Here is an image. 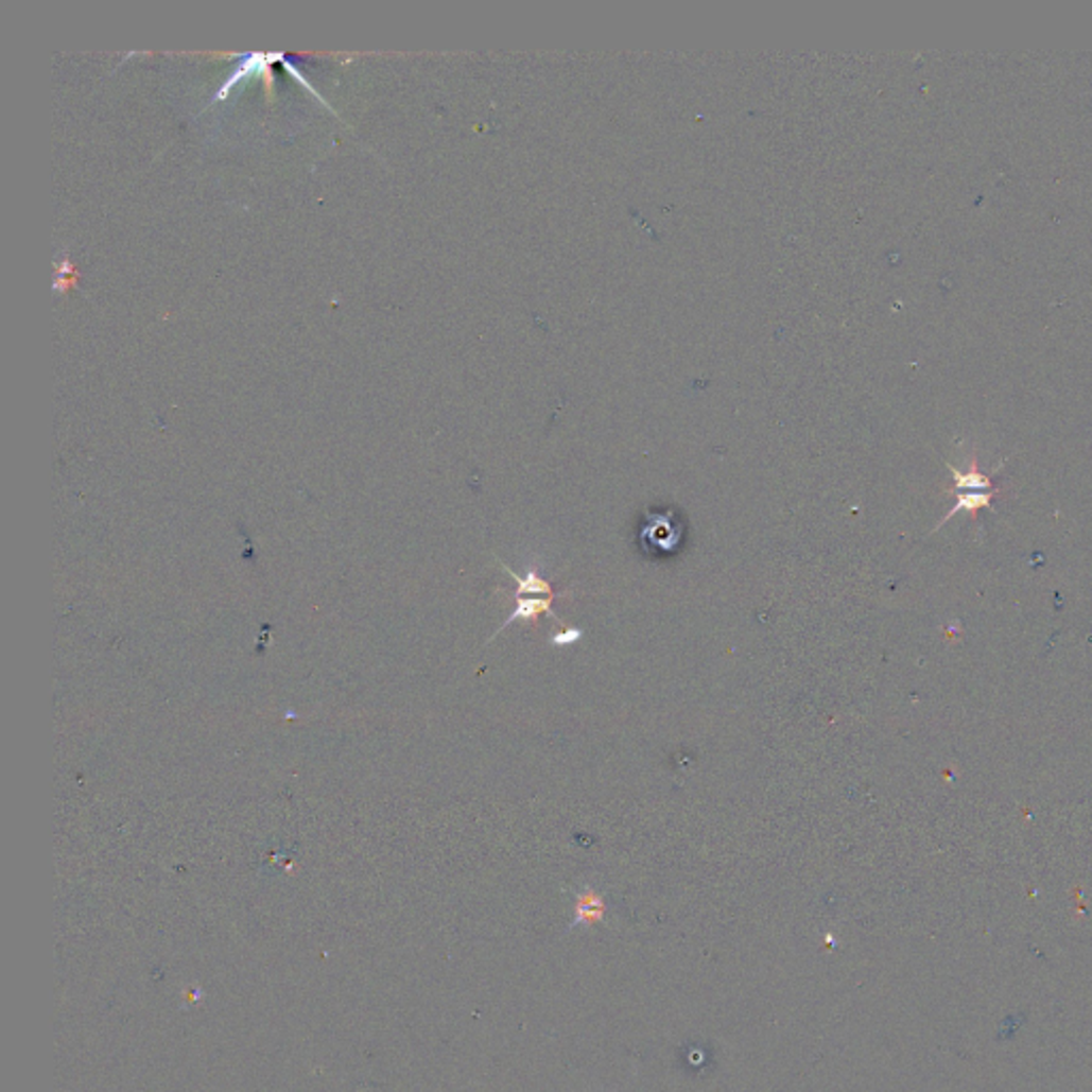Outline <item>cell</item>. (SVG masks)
Returning <instances> with one entry per match:
<instances>
[{"mask_svg": "<svg viewBox=\"0 0 1092 1092\" xmlns=\"http://www.w3.org/2000/svg\"><path fill=\"white\" fill-rule=\"evenodd\" d=\"M506 568V572L517 580V595H525V593H547V595H555L553 593V585L540 574V570H536L534 566H530L523 574L510 570L506 564H502Z\"/></svg>", "mask_w": 1092, "mask_h": 1092, "instance_id": "277c9868", "label": "cell"}, {"mask_svg": "<svg viewBox=\"0 0 1092 1092\" xmlns=\"http://www.w3.org/2000/svg\"><path fill=\"white\" fill-rule=\"evenodd\" d=\"M583 634H585V631H583L580 627H570V629H568V631H564V634H553V636H551V640H549V644H553V646H568V644H576V642L583 638Z\"/></svg>", "mask_w": 1092, "mask_h": 1092, "instance_id": "5b68a950", "label": "cell"}, {"mask_svg": "<svg viewBox=\"0 0 1092 1092\" xmlns=\"http://www.w3.org/2000/svg\"><path fill=\"white\" fill-rule=\"evenodd\" d=\"M683 538V525L673 513H648L646 523L640 530L642 549L646 553H673Z\"/></svg>", "mask_w": 1092, "mask_h": 1092, "instance_id": "6da1fadb", "label": "cell"}, {"mask_svg": "<svg viewBox=\"0 0 1092 1092\" xmlns=\"http://www.w3.org/2000/svg\"><path fill=\"white\" fill-rule=\"evenodd\" d=\"M557 595H568V591H566V593H557ZM557 595H549V597H521V595H515V597H517V602H515V610H513V612H510V617L502 623V627L493 634V638H496L498 634H502L506 627H510L513 623H517V621H521V623H532V621H534L536 617H540V614H549L551 619H555L557 623H561V621H559V617H557V612H555V608H553V602H555V597H557Z\"/></svg>", "mask_w": 1092, "mask_h": 1092, "instance_id": "7a4b0ae2", "label": "cell"}, {"mask_svg": "<svg viewBox=\"0 0 1092 1092\" xmlns=\"http://www.w3.org/2000/svg\"><path fill=\"white\" fill-rule=\"evenodd\" d=\"M606 901L602 895H597L591 886H585L580 892H576L574 901V918L568 926V933L578 926H593L600 924L606 918Z\"/></svg>", "mask_w": 1092, "mask_h": 1092, "instance_id": "3957f363", "label": "cell"}]
</instances>
